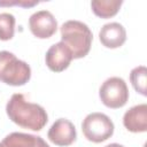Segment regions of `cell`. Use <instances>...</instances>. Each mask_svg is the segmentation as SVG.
<instances>
[{
    "mask_svg": "<svg viewBox=\"0 0 147 147\" xmlns=\"http://www.w3.org/2000/svg\"><path fill=\"white\" fill-rule=\"evenodd\" d=\"M29 28L34 37L39 39H47L56 32L57 22L51 11L39 10L30 16Z\"/></svg>",
    "mask_w": 147,
    "mask_h": 147,
    "instance_id": "6",
    "label": "cell"
},
{
    "mask_svg": "<svg viewBox=\"0 0 147 147\" xmlns=\"http://www.w3.org/2000/svg\"><path fill=\"white\" fill-rule=\"evenodd\" d=\"M31 78L30 65L8 51L0 52V82L10 86L25 85Z\"/></svg>",
    "mask_w": 147,
    "mask_h": 147,
    "instance_id": "3",
    "label": "cell"
},
{
    "mask_svg": "<svg viewBox=\"0 0 147 147\" xmlns=\"http://www.w3.org/2000/svg\"><path fill=\"white\" fill-rule=\"evenodd\" d=\"M99 39L106 48H118L126 41V31L122 24L117 22H110L101 28L99 32Z\"/></svg>",
    "mask_w": 147,
    "mask_h": 147,
    "instance_id": "10",
    "label": "cell"
},
{
    "mask_svg": "<svg viewBox=\"0 0 147 147\" xmlns=\"http://www.w3.org/2000/svg\"><path fill=\"white\" fill-rule=\"evenodd\" d=\"M123 125L133 133L147 131V105L141 103L131 107L123 116Z\"/></svg>",
    "mask_w": 147,
    "mask_h": 147,
    "instance_id": "9",
    "label": "cell"
},
{
    "mask_svg": "<svg viewBox=\"0 0 147 147\" xmlns=\"http://www.w3.org/2000/svg\"><path fill=\"white\" fill-rule=\"evenodd\" d=\"M99 96L106 107L111 109L122 108L129 100V88L123 78L110 77L100 86Z\"/></svg>",
    "mask_w": 147,
    "mask_h": 147,
    "instance_id": "5",
    "label": "cell"
},
{
    "mask_svg": "<svg viewBox=\"0 0 147 147\" xmlns=\"http://www.w3.org/2000/svg\"><path fill=\"white\" fill-rule=\"evenodd\" d=\"M15 17L9 13H0V40L7 41L15 33Z\"/></svg>",
    "mask_w": 147,
    "mask_h": 147,
    "instance_id": "14",
    "label": "cell"
},
{
    "mask_svg": "<svg viewBox=\"0 0 147 147\" xmlns=\"http://www.w3.org/2000/svg\"><path fill=\"white\" fill-rule=\"evenodd\" d=\"M60 31L61 41L71 51L72 59H82L88 54L93 34L85 23L70 20L61 25Z\"/></svg>",
    "mask_w": 147,
    "mask_h": 147,
    "instance_id": "2",
    "label": "cell"
},
{
    "mask_svg": "<svg viewBox=\"0 0 147 147\" xmlns=\"http://www.w3.org/2000/svg\"><path fill=\"white\" fill-rule=\"evenodd\" d=\"M9 119L16 125L32 131H40L48 122V115L44 107L25 100L21 93L11 95L6 105Z\"/></svg>",
    "mask_w": 147,
    "mask_h": 147,
    "instance_id": "1",
    "label": "cell"
},
{
    "mask_svg": "<svg viewBox=\"0 0 147 147\" xmlns=\"http://www.w3.org/2000/svg\"><path fill=\"white\" fill-rule=\"evenodd\" d=\"M122 3V0H93L91 2V8L98 17L110 18L118 13Z\"/></svg>",
    "mask_w": 147,
    "mask_h": 147,
    "instance_id": "12",
    "label": "cell"
},
{
    "mask_svg": "<svg viewBox=\"0 0 147 147\" xmlns=\"http://www.w3.org/2000/svg\"><path fill=\"white\" fill-rule=\"evenodd\" d=\"M113 121L102 113L88 114L82 123V131L84 137L92 142L100 144L108 140L114 134Z\"/></svg>",
    "mask_w": 147,
    "mask_h": 147,
    "instance_id": "4",
    "label": "cell"
},
{
    "mask_svg": "<svg viewBox=\"0 0 147 147\" xmlns=\"http://www.w3.org/2000/svg\"><path fill=\"white\" fill-rule=\"evenodd\" d=\"M72 61L71 51L62 42L59 41L52 45L45 55V63L51 71L61 72L64 71Z\"/></svg>",
    "mask_w": 147,
    "mask_h": 147,
    "instance_id": "8",
    "label": "cell"
},
{
    "mask_svg": "<svg viewBox=\"0 0 147 147\" xmlns=\"http://www.w3.org/2000/svg\"><path fill=\"white\" fill-rule=\"evenodd\" d=\"M130 82L133 88L141 95H147V69L144 65L136 67L130 72Z\"/></svg>",
    "mask_w": 147,
    "mask_h": 147,
    "instance_id": "13",
    "label": "cell"
},
{
    "mask_svg": "<svg viewBox=\"0 0 147 147\" xmlns=\"http://www.w3.org/2000/svg\"><path fill=\"white\" fill-rule=\"evenodd\" d=\"M38 5V1H28V0H23V1H0V6H21L24 8H29V7H33Z\"/></svg>",
    "mask_w": 147,
    "mask_h": 147,
    "instance_id": "15",
    "label": "cell"
},
{
    "mask_svg": "<svg viewBox=\"0 0 147 147\" xmlns=\"http://www.w3.org/2000/svg\"><path fill=\"white\" fill-rule=\"evenodd\" d=\"M0 147H49V145L39 136L13 132L0 141Z\"/></svg>",
    "mask_w": 147,
    "mask_h": 147,
    "instance_id": "11",
    "label": "cell"
},
{
    "mask_svg": "<svg viewBox=\"0 0 147 147\" xmlns=\"http://www.w3.org/2000/svg\"><path fill=\"white\" fill-rule=\"evenodd\" d=\"M105 147H125V146H123V145H119V144H116V142H114V144H109V145H107V146H105Z\"/></svg>",
    "mask_w": 147,
    "mask_h": 147,
    "instance_id": "16",
    "label": "cell"
},
{
    "mask_svg": "<svg viewBox=\"0 0 147 147\" xmlns=\"http://www.w3.org/2000/svg\"><path fill=\"white\" fill-rule=\"evenodd\" d=\"M47 138L56 146H70L77 138L76 127L69 119L59 118L49 127Z\"/></svg>",
    "mask_w": 147,
    "mask_h": 147,
    "instance_id": "7",
    "label": "cell"
}]
</instances>
